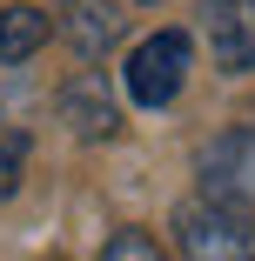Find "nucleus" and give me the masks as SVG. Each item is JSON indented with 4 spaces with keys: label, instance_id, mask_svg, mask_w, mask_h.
Listing matches in <instances>:
<instances>
[{
    "label": "nucleus",
    "instance_id": "1",
    "mask_svg": "<svg viewBox=\"0 0 255 261\" xmlns=\"http://www.w3.org/2000/svg\"><path fill=\"white\" fill-rule=\"evenodd\" d=\"M181 261H255V207H222V201H188L175 215Z\"/></svg>",
    "mask_w": 255,
    "mask_h": 261
},
{
    "label": "nucleus",
    "instance_id": "2",
    "mask_svg": "<svg viewBox=\"0 0 255 261\" xmlns=\"http://www.w3.org/2000/svg\"><path fill=\"white\" fill-rule=\"evenodd\" d=\"M188 61H195V47H188V34H181V27L148 34L134 54H128V67H121L128 100H134V108H168V100L181 94V81H188Z\"/></svg>",
    "mask_w": 255,
    "mask_h": 261
},
{
    "label": "nucleus",
    "instance_id": "3",
    "mask_svg": "<svg viewBox=\"0 0 255 261\" xmlns=\"http://www.w3.org/2000/svg\"><path fill=\"white\" fill-rule=\"evenodd\" d=\"M201 201H222V207H255V134L248 127H228L201 147Z\"/></svg>",
    "mask_w": 255,
    "mask_h": 261
},
{
    "label": "nucleus",
    "instance_id": "4",
    "mask_svg": "<svg viewBox=\"0 0 255 261\" xmlns=\"http://www.w3.org/2000/svg\"><path fill=\"white\" fill-rule=\"evenodd\" d=\"M54 114L67 121L74 141H114L121 134V108H114V94H108V74H94V67H81L74 81H61Z\"/></svg>",
    "mask_w": 255,
    "mask_h": 261
},
{
    "label": "nucleus",
    "instance_id": "5",
    "mask_svg": "<svg viewBox=\"0 0 255 261\" xmlns=\"http://www.w3.org/2000/svg\"><path fill=\"white\" fill-rule=\"evenodd\" d=\"M201 40L222 74L255 67V0H201Z\"/></svg>",
    "mask_w": 255,
    "mask_h": 261
},
{
    "label": "nucleus",
    "instance_id": "6",
    "mask_svg": "<svg viewBox=\"0 0 255 261\" xmlns=\"http://www.w3.org/2000/svg\"><path fill=\"white\" fill-rule=\"evenodd\" d=\"M121 27H128V14L114 7V0H67V14H61V34H67V47L87 67L121 40Z\"/></svg>",
    "mask_w": 255,
    "mask_h": 261
},
{
    "label": "nucleus",
    "instance_id": "7",
    "mask_svg": "<svg viewBox=\"0 0 255 261\" xmlns=\"http://www.w3.org/2000/svg\"><path fill=\"white\" fill-rule=\"evenodd\" d=\"M47 34H54V20H47L40 7H27V0H14V7H0V61H34Z\"/></svg>",
    "mask_w": 255,
    "mask_h": 261
},
{
    "label": "nucleus",
    "instance_id": "8",
    "mask_svg": "<svg viewBox=\"0 0 255 261\" xmlns=\"http://www.w3.org/2000/svg\"><path fill=\"white\" fill-rule=\"evenodd\" d=\"M101 261H168V254H161V241L148 228H114L108 248H101Z\"/></svg>",
    "mask_w": 255,
    "mask_h": 261
},
{
    "label": "nucleus",
    "instance_id": "9",
    "mask_svg": "<svg viewBox=\"0 0 255 261\" xmlns=\"http://www.w3.org/2000/svg\"><path fill=\"white\" fill-rule=\"evenodd\" d=\"M20 174H27V134L0 127V201L20 194Z\"/></svg>",
    "mask_w": 255,
    "mask_h": 261
}]
</instances>
